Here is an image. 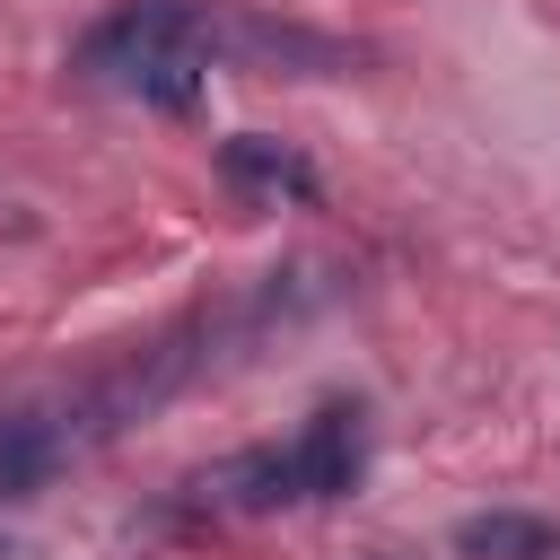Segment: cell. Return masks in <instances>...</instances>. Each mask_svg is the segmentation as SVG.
<instances>
[{
    "label": "cell",
    "mask_w": 560,
    "mask_h": 560,
    "mask_svg": "<svg viewBox=\"0 0 560 560\" xmlns=\"http://www.w3.org/2000/svg\"><path fill=\"white\" fill-rule=\"evenodd\" d=\"M210 52H219V26H210L192 0H131L122 18H105V26L88 35L79 61H88L96 79H114V88L184 114V105L201 96V79H210Z\"/></svg>",
    "instance_id": "cell-1"
},
{
    "label": "cell",
    "mask_w": 560,
    "mask_h": 560,
    "mask_svg": "<svg viewBox=\"0 0 560 560\" xmlns=\"http://www.w3.org/2000/svg\"><path fill=\"white\" fill-rule=\"evenodd\" d=\"M359 472H368L359 411H350V402H324V411L298 429V446H289V481H298V499H350Z\"/></svg>",
    "instance_id": "cell-2"
},
{
    "label": "cell",
    "mask_w": 560,
    "mask_h": 560,
    "mask_svg": "<svg viewBox=\"0 0 560 560\" xmlns=\"http://www.w3.org/2000/svg\"><path fill=\"white\" fill-rule=\"evenodd\" d=\"M219 166H228V184H245V192H289V201H306L315 192V166L298 158V149H280V140H262V131H236L228 149H219Z\"/></svg>",
    "instance_id": "cell-3"
},
{
    "label": "cell",
    "mask_w": 560,
    "mask_h": 560,
    "mask_svg": "<svg viewBox=\"0 0 560 560\" xmlns=\"http://www.w3.org/2000/svg\"><path fill=\"white\" fill-rule=\"evenodd\" d=\"M455 551H464V560H551V551H560V525H551V516L490 508V516H464V525H455Z\"/></svg>",
    "instance_id": "cell-4"
},
{
    "label": "cell",
    "mask_w": 560,
    "mask_h": 560,
    "mask_svg": "<svg viewBox=\"0 0 560 560\" xmlns=\"http://www.w3.org/2000/svg\"><path fill=\"white\" fill-rule=\"evenodd\" d=\"M61 464V429L35 411H0V499H35Z\"/></svg>",
    "instance_id": "cell-5"
}]
</instances>
